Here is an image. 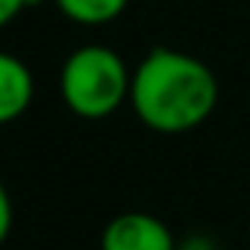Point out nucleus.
Segmentation results:
<instances>
[{"mask_svg":"<svg viewBox=\"0 0 250 250\" xmlns=\"http://www.w3.org/2000/svg\"><path fill=\"white\" fill-rule=\"evenodd\" d=\"M221 85L215 71L183 50L153 47L133 71L130 106L147 130L183 136L206 124L218 106Z\"/></svg>","mask_w":250,"mask_h":250,"instance_id":"nucleus-1","label":"nucleus"},{"mask_svg":"<svg viewBox=\"0 0 250 250\" xmlns=\"http://www.w3.org/2000/svg\"><path fill=\"white\" fill-rule=\"evenodd\" d=\"M133 74L124 56L106 44L77 47L59 71V94L65 106L85 121H103L130 100Z\"/></svg>","mask_w":250,"mask_h":250,"instance_id":"nucleus-2","label":"nucleus"},{"mask_svg":"<svg viewBox=\"0 0 250 250\" xmlns=\"http://www.w3.org/2000/svg\"><path fill=\"white\" fill-rule=\"evenodd\" d=\"M100 250H177V238L156 215L124 212L103 227Z\"/></svg>","mask_w":250,"mask_h":250,"instance_id":"nucleus-3","label":"nucleus"},{"mask_svg":"<svg viewBox=\"0 0 250 250\" xmlns=\"http://www.w3.org/2000/svg\"><path fill=\"white\" fill-rule=\"evenodd\" d=\"M36 97V77L30 71V65L9 53L0 50V127L18 121Z\"/></svg>","mask_w":250,"mask_h":250,"instance_id":"nucleus-4","label":"nucleus"},{"mask_svg":"<svg viewBox=\"0 0 250 250\" xmlns=\"http://www.w3.org/2000/svg\"><path fill=\"white\" fill-rule=\"evenodd\" d=\"M56 9L80 27H106L127 12L130 0H53Z\"/></svg>","mask_w":250,"mask_h":250,"instance_id":"nucleus-5","label":"nucleus"},{"mask_svg":"<svg viewBox=\"0 0 250 250\" xmlns=\"http://www.w3.org/2000/svg\"><path fill=\"white\" fill-rule=\"evenodd\" d=\"M12 221H15V209H12V197L0 180V244H3L12 232Z\"/></svg>","mask_w":250,"mask_h":250,"instance_id":"nucleus-6","label":"nucleus"},{"mask_svg":"<svg viewBox=\"0 0 250 250\" xmlns=\"http://www.w3.org/2000/svg\"><path fill=\"white\" fill-rule=\"evenodd\" d=\"M36 0H0V30L9 27L27 6H33Z\"/></svg>","mask_w":250,"mask_h":250,"instance_id":"nucleus-7","label":"nucleus"},{"mask_svg":"<svg viewBox=\"0 0 250 250\" xmlns=\"http://www.w3.org/2000/svg\"><path fill=\"white\" fill-rule=\"evenodd\" d=\"M177 250H218V244H215V238L197 232V235H188L183 244H177Z\"/></svg>","mask_w":250,"mask_h":250,"instance_id":"nucleus-8","label":"nucleus"}]
</instances>
